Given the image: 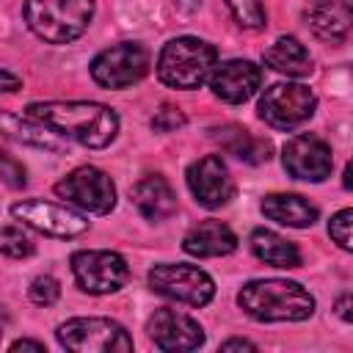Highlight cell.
Segmentation results:
<instances>
[{
  "mask_svg": "<svg viewBox=\"0 0 353 353\" xmlns=\"http://www.w3.org/2000/svg\"><path fill=\"white\" fill-rule=\"evenodd\" d=\"M28 116L88 149H105L119 132V116L99 102H33Z\"/></svg>",
  "mask_w": 353,
  "mask_h": 353,
  "instance_id": "obj_1",
  "label": "cell"
},
{
  "mask_svg": "<svg viewBox=\"0 0 353 353\" xmlns=\"http://www.w3.org/2000/svg\"><path fill=\"white\" fill-rule=\"evenodd\" d=\"M240 309L262 323H298L314 312V298L306 287L287 279H256L237 292Z\"/></svg>",
  "mask_w": 353,
  "mask_h": 353,
  "instance_id": "obj_2",
  "label": "cell"
},
{
  "mask_svg": "<svg viewBox=\"0 0 353 353\" xmlns=\"http://www.w3.org/2000/svg\"><path fill=\"white\" fill-rule=\"evenodd\" d=\"M94 0H25L28 28L47 44H69L85 33Z\"/></svg>",
  "mask_w": 353,
  "mask_h": 353,
  "instance_id": "obj_3",
  "label": "cell"
},
{
  "mask_svg": "<svg viewBox=\"0 0 353 353\" xmlns=\"http://www.w3.org/2000/svg\"><path fill=\"white\" fill-rule=\"evenodd\" d=\"M215 47L207 44L204 39H193V36H179V39H171L163 50H160V58H157V77L171 85V88H199L212 66H215Z\"/></svg>",
  "mask_w": 353,
  "mask_h": 353,
  "instance_id": "obj_4",
  "label": "cell"
},
{
  "mask_svg": "<svg viewBox=\"0 0 353 353\" xmlns=\"http://www.w3.org/2000/svg\"><path fill=\"white\" fill-rule=\"evenodd\" d=\"M58 342L74 353H130L132 336L110 317H74L58 325Z\"/></svg>",
  "mask_w": 353,
  "mask_h": 353,
  "instance_id": "obj_5",
  "label": "cell"
},
{
  "mask_svg": "<svg viewBox=\"0 0 353 353\" xmlns=\"http://www.w3.org/2000/svg\"><path fill=\"white\" fill-rule=\"evenodd\" d=\"M317 97L303 83H276L259 99V119L273 130H295L314 116Z\"/></svg>",
  "mask_w": 353,
  "mask_h": 353,
  "instance_id": "obj_6",
  "label": "cell"
},
{
  "mask_svg": "<svg viewBox=\"0 0 353 353\" xmlns=\"http://www.w3.org/2000/svg\"><path fill=\"white\" fill-rule=\"evenodd\" d=\"M149 287L157 295L188 306H204L215 295L212 279L196 265H168V262L154 265L149 270Z\"/></svg>",
  "mask_w": 353,
  "mask_h": 353,
  "instance_id": "obj_7",
  "label": "cell"
},
{
  "mask_svg": "<svg viewBox=\"0 0 353 353\" xmlns=\"http://www.w3.org/2000/svg\"><path fill=\"white\" fill-rule=\"evenodd\" d=\"M55 193L63 201H72L74 207L94 215H105L116 204V185L97 165H80L69 171L61 182H55Z\"/></svg>",
  "mask_w": 353,
  "mask_h": 353,
  "instance_id": "obj_8",
  "label": "cell"
},
{
  "mask_svg": "<svg viewBox=\"0 0 353 353\" xmlns=\"http://www.w3.org/2000/svg\"><path fill=\"white\" fill-rule=\"evenodd\" d=\"M149 72V52L135 41H121L102 50L91 61V77L102 88H127Z\"/></svg>",
  "mask_w": 353,
  "mask_h": 353,
  "instance_id": "obj_9",
  "label": "cell"
},
{
  "mask_svg": "<svg viewBox=\"0 0 353 353\" xmlns=\"http://www.w3.org/2000/svg\"><path fill=\"white\" fill-rule=\"evenodd\" d=\"M72 273L83 292L108 295L127 284L130 268L116 251H77L72 254Z\"/></svg>",
  "mask_w": 353,
  "mask_h": 353,
  "instance_id": "obj_10",
  "label": "cell"
},
{
  "mask_svg": "<svg viewBox=\"0 0 353 353\" xmlns=\"http://www.w3.org/2000/svg\"><path fill=\"white\" fill-rule=\"evenodd\" d=\"M11 215L17 221H22L25 226H30L41 234H50V237H77L88 229L85 215H80L77 210H69L63 204L44 201V199L17 201L11 207Z\"/></svg>",
  "mask_w": 353,
  "mask_h": 353,
  "instance_id": "obj_11",
  "label": "cell"
},
{
  "mask_svg": "<svg viewBox=\"0 0 353 353\" xmlns=\"http://www.w3.org/2000/svg\"><path fill=\"white\" fill-rule=\"evenodd\" d=\"M281 163H284V171L295 179L323 182V179H328V174L334 168V154L323 138L303 132L284 143Z\"/></svg>",
  "mask_w": 353,
  "mask_h": 353,
  "instance_id": "obj_12",
  "label": "cell"
},
{
  "mask_svg": "<svg viewBox=\"0 0 353 353\" xmlns=\"http://www.w3.org/2000/svg\"><path fill=\"white\" fill-rule=\"evenodd\" d=\"M185 176H188V188L193 199L207 210H218L234 199V182L229 176L226 163L218 154H207L190 163Z\"/></svg>",
  "mask_w": 353,
  "mask_h": 353,
  "instance_id": "obj_13",
  "label": "cell"
},
{
  "mask_svg": "<svg viewBox=\"0 0 353 353\" xmlns=\"http://www.w3.org/2000/svg\"><path fill=\"white\" fill-rule=\"evenodd\" d=\"M146 331L160 350H171V353H188L204 345L201 325L176 309H157L146 320Z\"/></svg>",
  "mask_w": 353,
  "mask_h": 353,
  "instance_id": "obj_14",
  "label": "cell"
},
{
  "mask_svg": "<svg viewBox=\"0 0 353 353\" xmlns=\"http://www.w3.org/2000/svg\"><path fill=\"white\" fill-rule=\"evenodd\" d=\"M210 85L215 91V97H221L223 102L240 105L245 99H251L259 85H262V69L251 61L234 58V61H223L215 63L210 72Z\"/></svg>",
  "mask_w": 353,
  "mask_h": 353,
  "instance_id": "obj_15",
  "label": "cell"
},
{
  "mask_svg": "<svg viewBox=\"0 0 353 353\" xmlns=\"http://www.w3.org/2000/svg\"><path fill=\"white\" fill-rule=\"evenodd\" d=\"M130 196H132V204L138 207V212L146 221L157 223V221H165L176 212V193L168 185V179L160 176V174H149L141 182H135Z\"/></svg>",
  "mask_w": 353,
  "mask_h": 353,
  "instance_id": "obj_16",
  "label": "cell"
},
{
  "mask_svg": "<svg viewBox=\"0 0 353 353\" xmlns=\"http://www.w3.org/2000/svg\"><path fill=\"white\" fill-rule=\"evenodd\" d=\"M185 254L199 256V259H210V256H226L237 248V237L234 232L221 223V221H199L196 226L188 229L185 240H182Z\"/></svg>",
  "mask_w": 353,
  "mask_h": 353,
  "instance_id": "obj_17",
  "label": "cell"
},
{
  "mask_svg": "<svg viewBox=\"0 0 353 353\" xmlns=\"http://www.w3.org/2000/svg\"><path fill=\"white\" fill-rule=\"evenodd\" d=\"M303 17L317 39L342 41L350 30V0H312Z\"/></svg>",
  "mask_w": 353,
  "mask_h": 353,
  "instance_id": "obj_18",
  "label": "cell"
},
{
  "mask_svg": "<svg viewBox=\"0 0 353 353\" xmlns=\"http://www.w3.org/2000/svg\"><path fill=\"white\" fill-rule=\"evenodd\" d=\"M262 212L265 218L281 223V226H292V229H306L317 221V207L312 201H306L303 196L295 193H270L262 199Z\"/></svg>",
  "mask_w": 353,
  "mask_h": 353,
  "instance_id": "obj_19",
  "label": "cell"
},
{
  "mask_svg": "<svg viewBox=\"0 0 353 353\" xmlns=\"http://www.w3.org/2000/svg\"><path fill=\"white\" fill-rule=\"evenodd\" d=\"M0 135L17 141V143H28L36 149H50V152H63V141L58 132H52L50 127L39 124L36 119H22L17 113L0 110Z\"/></svg>",
  "mask_w": 353,
  "mask_h": 353,
  "instance_id": "obj_20",
  "label": "cell"
},
{
  "mask_svg": "<svg viewBox=\"0 0 353 353\" xmlns=\"http://www.w3.org/2000/svg\"><path fill=\"white\" fill-rule=\"evenodd\" d=\"M262 61H265L270 69H276V72H281V74H290V77H306V74H312V69H314V61H312L309 50H306L295 36H281V39H276V41L265 50Z\"/></svg>",
  "mask_w": 353,
  "mask_h": 353,
  "instance_id": "obj_21",
  "label": "cell"
},
{
  "mask_svg": "<svg viewBox=\"0 0 353 353\" xmlns=\"http://www.w3.org/2000/svg\"><path fill=\"white\" fill-rule=\"evenodd\" d=\"M212 138L221 143V149H226L232 157H237L240 163H248V165H259L265 160H270V141L265 138H254L248 130L243 127H221V130H212Z\"/></svg>",
  "mask_w": 353,
  "mask_h": 353,
  "instance_id": "obj_22",
  "label": "cell"
},
{
  "mask_svg": "<svg viewBox=\"0 0 353 353\" xmlns=\"http://www.w3.org/2000/svg\"><path fill=\"white\" fill-rule=\"evenodd\" d=\"M251 251L259 262L270 265V268H298L301 265V251L295 248V243H290L287 237L270 232V229H254L251 232Z\"/></svg>",
  "mask_w": 353,
  "mask_h": 353,
  "instance_id": "obj_23",
  "label": "cell"
},
{
  "mask_svg": "<svg viewBox=\"0 0 353 353\" xmlns=\"http://www.w3.org/2000/svg\"><path fill=\"white\" fill-rule=\"evenodd\" d=\"M226 6L240 28L262 30L268 25V11H265L262 0H226Z\"/></svg>",
  "mask_w": 353,
  "mask_h": 353,
  "instance_id": "obj_24",
  "label": "cell"
},
{
  "mask_svg": "<svg viewBox=\"0 0 353 353\" xmlns=\"http://www.w3.org/2000/svg\"><path fill=\"white\" fill-rule=\"evenodd\" d=\"M0 251L11 259H25L33 254V240L19 226H6L0 229Z\"/></svg>",
  "mask_w": 353,
  "mask_h": 353,
  "instance_id": "obj_25",
  "label": "cell"
},
{
  "mask_svg": "<svg viewBox=\"0 0 353 353\" xmlns=\"http://www.w3.org/2000/svg\"><path fill=\"white\" fill-rule=\"evenodd\" d=\"M28 295L36 306H52L58 298H61V284L52 279V276H36L28 287Z\"/></svg>",
  "mask_w": 353,
  "mask_h": 353,
  "instance_id": "obj_26",
  "label": "cell"
},
{
  "mask_svg": "<svg viewBox=\"0 0 353 353\" xmlns=\"http://www.w3.org/2000/svg\"><path fill=\"white\" fill-rule=\"evenodd\" d=\"M185 113L176 108V105H160L157 110H154V116H152V130L154 132H176V130H182L185 127Z\"/></svg>",
  "mask_w": 353,
  "mask_h": 353,
  "instance_id": "obj_27",
  "label": "cell"
},
{
  "mask_svg": "<svg viewBox=\"0 0 353 353\" xmlns=\"http://www.w3.org/2000/svg\"><path fill=\"white\" fill-rule=\"evenodd\" d=\"M350 223H353V210H339L331 218V223H328V234H331V240L342 251H350L353 248V243H350Z\"/></svg>",
  "mask_w": 353,
  "mask_h": 353,
  "instance_id": "obj_28",
  "label": "cell"
},
{
  "mask_svg": "<svg viewBox=\"0 0 353 353\" xmlns=\"http://www.w3.org/2000/svg\"><path fill=\"white\" fill-rule=\"evenodd\" d=\"M0 179L8 188H22L25 185V168H22V163H17L14 157H8L3 152H0Z\"/></svg>",
  "mask_w": 353,
  "mask_h": 353,
  "instance_id": "obj_29",
  "label": "cell"
},
{
  "mask_svg": "<svg viewBox=\"0 0 353 353\" xmlns=\"http://www.w3.org/2000/svg\"><path fill=\"white\" fill-rule=\"evenodd\" d=\"M22 83H19V77L17 74H11V72H6V69H0V91H17Z\"/></svg>",
  "mask_w": 353,
  "mask_h": 353,
  "instance_id": "obj_30",
  "label": "cell"
},
{
  "mask_svg": "<svg viewBox=\"0 0 353 353\" xmlns=\"http://www.w3.org/2000/svg\"><path fill=\"white\" fill-rule=\"evenodd\" d=\"M221 350H256V345L248 342V339H226L221 345Z\"/></svg>",
  "mask_w": 353,
  "mask_h": 353,
  "instance_id": "obj_31",
  "label": "cell"
},
{
  "mask_svg": "<svg viewBox=\"0 0 353 353\" xmlns=\"http://www.w3.org/2000/svg\"><path fill=\"white\" fill-rule=\"evenodd\" d=\"M11 350H44V342H36V339H17L14 345H11Z\"/></svg>",
  "mask_w": 353,
  "mask_h": 353,
  "instance_id": "obj_32",
  "label": "cell"
},
{
  "mask_svg": "<svg viewBox=\"0 0 353 353\" xmlns=\"http://www.w3.org/2000/svg\"><path fill=\"white\" fill-rule=\"evenodd\" d=\"M336 314H339L345 323H350V295H342V298L336 301Z\"/></svg>",
  "mask_w": 353,
  "mask_h": 353,
  "instance_id": "obj_33",
  "label": "cell"
},
{
  "mask_svg": "<svg viewBox=\"0 0 353 353\" xmlns=\"http://www.w3.org/2000/svg\"><path fill=\"white\" fill-rule=\"evenodd\" d=\"M174 6H176L179 11H185V14H193V11L201 6V0H174Z\"/></svg>",
  "mask_w": 353,
  "mask_h": 353,
  "instance_id": "obj_34",
  "label": "cell"
},
{
  "mask_svg": "<svg viewBox=\"0 0 353 353\" xmlns=\"http://www.w3.org/2000/svg\"><path fill=\"white\" fill-rule=\"evenodd\" d=\"M345 188L350 190V165H345Z\"/></svg>",
  "mask_w": 353,
  "mask_h": 353,
  "instance_id": "obj_35",
  "label": "cell"
},
{
  "mask_svg": "<svg viewBox=\"0 0 353 353\" xmlns=\"http://www.w3.org/2000/svg\"><path fill=\"white\" fill-rule=\"evenodd\" d=\"M3 331H6V317H0V336H3Z\"/></svg>",
  "mask_w": 353,
  "mask_h": 353,
  "instance_id": "obj_36",
  "label": "cell"
}]
</instances>
